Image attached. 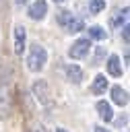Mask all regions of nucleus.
<instances>
[{
	"mask_svg": "<svg viewBox=\"0 0 130 132\" xmlns=\"http://www.w3.org/2000/svg\"><path fill=\"white\" fill-rule=\"evenodd\" d=\"M45 62H47V52H45V47L39 45V43H35V45L31 47L29 56H27V66H29V70H31V72L43 70Z\"/></svg>",
	"mask_w": 130,
	"mask_h": 132,
	"instance_id": "nucleus-1",
	"label": "nucleus"
},
{
	"mask_svg": "<svg viewBox=\"0 0 130 132\" xmlns=\"http://www.w3.org/2000/svg\"><path fill=\"white\" fill-rule=\"evenodd\" d=\"M89 47H91V41H89L87 37H83V39H76V41L70 45V50H68V56H70L72 60H80V58H85V56H87Z\"/></svg>",
	"mask_w": 130,
	"mask_h": 132,
	"instance_id": "nucleus-2",
	"label": "nucleus"
},
{
	"mask_svg": "<svg viewBox=\"0 0 130 132\" xmlns=\"http://www.w3.org/2000/svg\"><path fill=\"white\" fill-rule=\"evenodd\" d=\"M33 95L41 105H50V93H47L45 80H35L33 82Z\"/></svg>",
	"mask_w": 130,
	"mask_h": 132,
	"instance_id": "nucleus-3",
	"label": "nucleus"
},
{
	"mask_svg": "<svg viewBox=\"0 0 130 132\" xmlns=\"http://www.w3.org/2000/svg\"><path fill=\"white\" fill-rule=\"evenodd\" d=\"M45 12H47V2L45 0H35L31 6H29V19H33V21H41L43 16H45Z\"/></svg>",
	"mask_w": 130,
	"mask_h": 132,
	"instance_id": "nucleus-4",
	"label": "nucleus"
},
{
	"mask_svg": "<svg viewBox=\"0 0 130 132\" xmlns=\"http://www.w3.org/2000/svg\"><path fill=\"white\" fill-rule=\"evenodd\" d=\"M25 41H27L25 27H23V25H17V27H14V54H17V56H23Z\"/></svg>",
	"mask_w": 130,
	"mask_h": 132,
	"instance_id": "nucleus-5",
	"label": "nucleus"
},
{
	"mask_svg": "<svg viewBox=\"0 0 130 132\" xmlns=\"http://www.w3.org/2000/svg\"><path fill=\"white\" fill-rule=\"evenodd\" d=\"M10 111V91L8 85L0 82V118H4Z\"/></svg>",
	"mask_w": 130,
	"mask_h": 132,
	"instance_id": "nucleus-6",
	"label": "nucleus"
},
{
	"mask_svg": "<svg viewBox=\"0 0 130 132\" xmlns=\"http://www.w3.org/2000/svg\"><path fill=\"white\" fill-rule=\"evenodd\" d=\"M97 113H99V118L103 120V122H111L113 120V109H111V105L107 103V101H97Z\"/></svg>",
	"mask_w": 130,
	"mask_h": 132,
	"instance_id": "nucleus-7",
	"label": "nucleus"
},
{
	"mask_svg": "<svg viewBox=\"0 0 130 132\" xmlns=\"http://www.w3.org/2000/svg\"><path fill=\"white\" fill-rule=\"evenodd\" d=\"M105 64H107V72H109L111 76H120V74H122V62H120V58H118L116 54H111Z\"/></svg>",
	"mask_w": 130,
	"mask_h": 132,
	"instance_id": "nucleus-8",
	"label": "nucleus"
},
{
	"mask_svg": "<svg viewBox=\"0 0 130 132\" xmlns=\"http://www.w3.org/2000/svg\"><path fill=\"white\" fill-rule=\"evenodd\" d=\"M111 101H113V103H118V105L122 107V105H126V103H128V93H126L120 85H116V87H111Z\"/></svg>",
	"mask_w": 130,
	"mask_h": 132,
	"instance_id": "nucleus-9",
	"label": "nucleus"
},
{
	"mask_svg": "<svg viewBox=\"0 0 130 132\" xmlns=\"http://www.w3.org/2000/svg\"><path fill=\"white\" fill-rule=\"evenodd\" d=\"M64 70H66V78H68L70 82H74V85L80 82V78H83V70H80L76 64H68Z\"/></svg>",
	"mask_w": 130,
	"mask_h": 132,
	"instance_id": "nucleus-10",
	"label": "nucleus"
},
{
	"mask_svg": "<svg viewBox=\"0 0 130 132\" xmlns=\"http://www.w3.org/2000/svg\"><path fill=\"white\" fill-rule=\"evenodd\" d=\"M105 89H107V78L103 74H97L95 80H93V85H91L93 95H101V93H105Z\"/></svg>",
	"mask_w": 130,
	"mask_h": 132,
	"instance_id": "nucleus-11",
	"label": "nucleus"
},
{
	"mask_svg": "<svg viewBox=\"0 0 130 132\" xmlns=\"http://www.w3.org/2000/svg\"><path fill=\"white\" fill-rule=\"evenodd\" d=\"M64 29H66V31H70V33H76V31L85 29V23H83V19H78V16H74V14H72V19L64 25Z\"/></svg>",
	"mask_w": 130,
	"mask_h": 132,
	"instance_id": "nucleus-12",
	"label": "nucleus"
},
{
	"mask_svg": "<svg viewBox=\"0 0 130 132\" xmlns=\"http://www.w3.org/2000/svg\"><path fill=\"white\" fill-rule=\"evenodd\" d=\"M89 37H91V39L101 41V39H105V37H107V31H105L103 27H99V25H93V27H89Z\"/></svg>",
	"mask_w": 130,
	"mask_h": 132,
	"instance_id": "nucleus-13",
	"label": "nucleus"
},
{
	"mask_svg": "<svg viewBox=\"0 0 130 132\" xmlns=\"http://www.w3.org/2000/svg\"><path fill=\"white\" fill-rule=\"evenodd\" d=\"M105 8V0H91L89 2V12L91 14H97V12H101Z\"/></svg>",
	"mask_w": 130,
	"mask_h": 132,
	"instance_id": "nucleus-14",
	"label": "nucleus"
},
{
	"mask_svg": "<svg viewBox=\"0 0 130 132\" xmlns=\"http://www.w3.org/2000/svg\"><path fill=\"white\" fill-rule=\"evenodd\" d=\"M70 19H72V12H70V10H64V12L58 16V21H60V25H62V27H64V25H66Z\"/></svg>",
	"mask_w": 130,
	"mask_h": 132,
	"instance_id": "nucleus-15",
	"label": "nucleus"
},
{
	"mask_svg": "<svg viewBox=\"0 0 130 132\" xmlns=\"http://www.w3.org/2000/svg\"><path fill=\"white\" fill-rule=\"evenodd\" d=\"M122 37H124V41L128 43V23H124V29H122Z\"/></svg>",
	"mask_w": 130,
	"mask_h": 132,
	"instance_id": "nucleus-16",
	"label": "nucleus"
},
{
	"mask_svg": "<svg viewBox=\"0 0 130 132\" xmlns=\"http://www.w3.org/2000/svg\"><path fill=\"white\" fill-rule=\"evenodd\" d=\"M95 132H109V130H105V128H101V126H95Z\"/></svg>",
	"mask_w": 130,
	"mask_h": 132,
	"instance_id": "nucleus-17",
	"label": "nucleus"
},
{
	"mask_svg": "<svg viewBox=\"0 0 130 132\" xmlns=\"http://www.w3.org/2000/svg\"><path fill=\"white\" fill-rule=\"evenodd\" d=\"M14 2H17V4H27L29 0H14Z\"/></svg>",
	"mask_w": 130,
	"mask_h": 132,
	"instance_id": "nucleus-18",
	"label": "nucleus"
},
{
	"mask_svg": "<svg viewBox=\"0 0 130 132\" xmlns=\"http://www.w3.org/2000/svg\"><path fill=\"white\" fill-rule=\"evenodd\" d=\"M56 132H66V130L64 128H56Z\"/></svg>",
	"mask_w": 130,
	"mask_h": 132,
	"instance_id": "nucleus-19",
	"label": "nucleus"
},
{
	"mask_svg": "<svg viewBox=\"0 0 130 132\" xmlns=\"http://www.w3.org/2000/svg\"><path fill=\"white\" fill-rule=\"evenodd\" d=\"M54 2H58V4H62V2H66V0H54Z\"/></svg>",
	"mask_w": 130,
	"mask_h": 132,
	"instance_id": "nucleus-20",
	"label": "nucleus"
}]
</instances>
